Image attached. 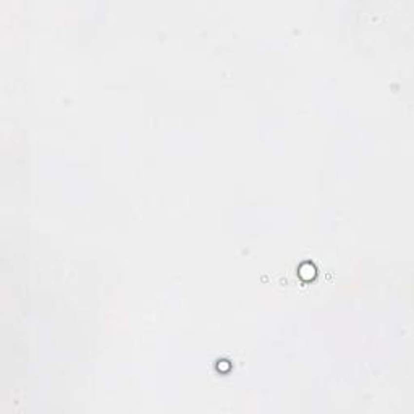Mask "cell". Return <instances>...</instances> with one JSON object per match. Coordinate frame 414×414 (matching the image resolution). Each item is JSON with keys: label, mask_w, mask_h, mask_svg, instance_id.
I'll return each instance as SVG.
<instances>
[{"label": "cell", "mask_w": 414, "mask_h": 414, "mask_svg": "<svg viewBox=\"0 0 414 414\" xmlns=\"http://www.w3.org/2000/svg\"><path fill=\"white\" fill-rule=\"evenodd\" d=\"M298 275H300V279L302 282H312L317 275V269L312 262H304V264H301V267L298 269Z\"/></svg>", "instance_id": "obj_1"}]
</instances>
